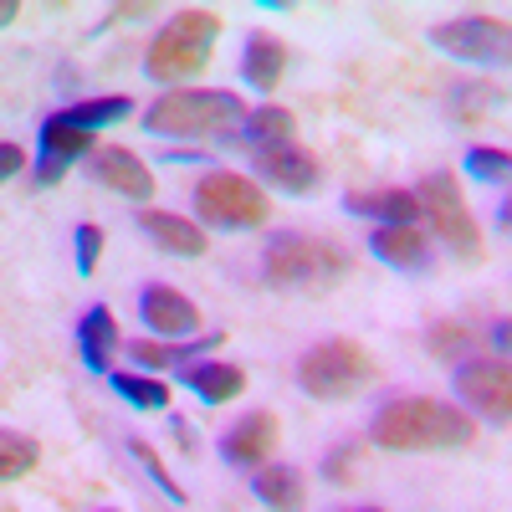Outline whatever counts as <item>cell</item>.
<instances>
[{
  "instance_id": "cell-1",
  "label": "cell",
  "mask_w": 512,
  "mask_h": 512,
  "mask_svg": "<svg viewBox=\"0 0 512 512\" xmlns=\"http://www.w3.org/2000/svg\"><path fill=\"white\" fill-rule=\"evenodd\" d=\"M379 451H456L477 441V415L436 395H390L369 415Z\"/></svg>"
},
{
  "instance_id": "cell-2",
  "label": "cell",
  "mask_w": 512,
  "mask_h": 512,
  "mask_svg": "<svg viewBox=\"0 0 512 512\" xmlns=\"http://www.w3.org/2000/svg\"><path fill=\"white\" fill-rule=\"evenodd\" d=\"M246 103L231 88H169L144 108V134L159 139H221L241 144Z\"/></svg>"
},
{
  "instance_id": "cell-3",
  "label": "cell",
  "mask_w": 512,
  "mask_h": 512,
  "mask_svg": "<svg viewBox=\"0 0 512 512\" xmlns=\"http://www.w3.org/2000/svg\"><path fill=\"white\" fill-rule=\"evenodd\" d=\"M354 256L323 241V236H303V231H272L262 246V277L282 292H328L349 277Z\"/></svg>"
},
{
  "instance_id": "cell-4",
  "label": "cell",
  "mask_w": 512,
  "mask_h": 512,
  "mask_svg": "<svg viewBox=\"0 0 512 512\" xmlns=\"http://www.w3.org/2000/svg\"><path fill=\"white\" fill-rule=\"evenodd\" d=\"M292 379H297V390H303L308 400H354L364 395L369 384L379 379V364L374 354L359 344V338H318V344H308L303 354H297L292 364Z\"/></svg>"
},
{
  "instance_id": "cell-5",
  "label": "cell",
  "mask_w": 512,
  "mask_h": 512,
  "mask_svg": "<svg viewBox=\"0 0 512 512\" xmlns=\"http://www.w3.org/2000/svg\"><path fill=\"white\" fill-rule=\"evenodd\" d=\"M216 36H221V16L205 11V6H185L175 11L149 41L144 52V72L154 82H164V88H185V77H195L210 52H216Z\"/></svg>"
},
{
  "instance_id": "cell-6",
  "label": "cell",
  "mask_w": 512,
  "mask_h": 512,
  "mask_svg": "<svg viewBox=\"0 0 512 512\" xmlns=\"http://www.w3.org/2000/svg\"><path fill=\"white\" fill-rule=\"evenodd\" d=\"M272 200L256 185V175H236V169H210L195 185V221L221 226V231H256L267 226Z\"/></svg>"
},
{
  "instance_id": "cell-7",
  "label": "cell",
  "mask_w": 512,
  "mask_h": 512,
  "mask_svg": "<svg viewBox=\"0 0 512 512\" xmlns=\"http://www.w3.org/2000/svg\"><path fill=\"white\" fill-rule=\"evenodd\" d=\"M415 195H420V210H425V221H431V231L461 256V262H482L487 246H482V231L472 221V205H466L461 180L451 175V169H431Z\"/></svg>"
},
{
  "instance_id": "cell-8",
  "label": "cell",
  "mask_w": 512,
  "mask_h": 512,
  "mask_svg": "<svg viewBox=\"0 0 512 512\" xmlns=\"http://www.w3.org/2000/svg\"><path fill=\"white\" fill-rule=\"evenodd\" d=\"M456 395L461 405L472 410L477 420H492V425H512V359H497V354H472L456 364Z\"/></svg>"
},
{
  "instance_id": "cell-9",
  "label": "cell",
  "mask_w": 512,
  "mask_h": 512,
  "mask_svg": "<svg viewBox=\"0 0 512 512\" xmlns=\"http://www.w3.org/2000/svg\"><path fill=\"white\" fill-rule=\"evenodd\" d=\"M431 47L451 52L456 62H492V67H512V21H497V16H456V21H441L431 26Z\"/></svg>"
},
{
  "instance_id": "cell-10",
  "label": "cell",
  "mask_w": 512,
  "mask_h": 512,
  "mask_svg": "<svg viewBox=\"0 0 512 512\" xmlns=\"http://www.w3.org/2000/svg\"><path fill=\"white\" fill-rule=\"evenodd\" d=\"M272 451H277V415L272 410H246L221 431V461L241 466V472L267 466Z\"/></svg>"
},
{
  "instance_id": "cell-11",
  "label": "cell",
  "mask_w": 512,
  "mask_h": 512,
  "mask_svg": "<svg viewBox=\"0 0 512 512\" xmlns=\"http://www.w3.org/2000/svg\"><path fill=\"white\" fill-rule=\"evenodd\" d=\"M139 323L159 338H195L200 328V308L190 303V297L180 287H169V282H144L139 287Z\"/></svg>"
},
{
  "instance_id": "cell-12",
  "label": "cell",
  "mask_w": 512,
  "mask_h": 512,
  "mask_svg": "<svg viewBox=\"0 0 512 512\" xmlns=\"http://www.w3.org/2000/svg\"><path fill=\"white\" fill-rule=\"evenodd\" d=\"M251 169L256 180H267L287 195H313L318 180H323V164L318 154H308L303 144H272V149H256L251 154Z\"/></svg>"
},
{
  "instance_id": "cell-13",
  "label": "cell",
  "mask_w": 512,
  "mask_h": 512,
  "mask_svg": "<svg viewBox=\"0 0 512 512\" xmlns=\"http://www.w3.org/2000/svg\"><path fill=\"white\" fill-rule=\"evenodd\" d=\"M88 175L113 190V195H128V200H149L154 195V169L134 154V149H123V144H103L88 154Z\"/></svg>"
},
{
  "instance_id": "cell-14",
  "label": "cell",
  "mask_w": 512,
  "mask_h": 512,
  "mask_svg": "<svg viewBox=\"0 0 512 512\" xmlns=\"http://www.w3.org/2000/svg\"><path fill=\"white\" fill-rule=\"evenodd\" d=\"M344 210H349V216L374 221V226H420V221H425L420 195H415V190H400V185L354 190V195H344Z\"/></svg>"
},
{
  "instance_id": "cell-15",
  "label": "cell",
  "mask_w": 512,
  "mask_h": 512,
  "mask_svg": "<svg viewBox=\"0 0 512 512\" xmlns=\"http://www.w3.org/2000/svg\"><path fill=\"white\" fill-rule=\"evenodd\" d=\"M282 72H287V41L277 31H246V41H241V77H246V88H256L267 98L282 82Z\"/></svg>"
},
{
  "instance_id": "cell-16",
  "label": "cell",
  "mask_w": 512,
  "mask_h": 512,
  "mask_svg": "<svg viewBox=\"0 0 512 512\" xmlns=\"http://www.w3.org/2000/svg\"><path fill=\"white\" fill-rule=\"evenodd\" d=\"M369 256L400 272H425L431 267V236L420 226H374L369 231Z\"/></svg>"
},
{
  "instance_id": "cell-17",
  "label": "cell",
  "mask_w": 512,
  "mask_h": 512,
  "mask_svg": "<svg viewBox=\"0 0 512 512\" xmlns=\"http://www.w3.org/2000/svg\"><path fill=\"white\" fill-rule=\"evenodd\" d=\"M77 354L82 364H88L93 374H113V354L123 349V338H118V318L108 313V303H93L88 313L77 318Z\"/></svg>"
},
{
  "instance_id": "cell-18",
  "label": "cell",
  "mask_w": 512,
  "mask_h": 512,
  "mask_svg": "<svg viewBox=\"0 0 512 512\" xmlns=\"http://www.w3.org/2000/svg\"><path fill=\"white\" fill-rule=\"evenodd\" d=\"M139 231H144L154 246L175 251V256H205V246H210V236H205L200 221L175 216V210H154V205L139 210Z\"/></svg>"
},
{
  "instance_id": "cell-19",
  "label": "cell",
  "mask_w": 512,
  "mask_h": 512,
  "mask_svg": "<svg viewBox=\"0 0 512 512\" xmlns=\"http://www.w3.org/2000/svg\"><path fill=\"white\" fill-rule=\"evenodd\" d=\"M251 497L267 502L272 512H303L308 482H303V472H297V466L267 461V466H256V472H251Z\"/></svg>"
},
{
  "instance_id": "cell-20",
  "label": "cell",
  "mask_w": 512,
  "mask_h": 512,
  "mask_svg": "<svg viewBox=\"0 0 512 512\" xmlns=\"http://www.w3.org/2000/svg\"><path fill=\"white\" fill-rule=\"evenodd\" d=\"M180 379H185V390H195V400H205V405H226L246 390V369L226 364V359H195V364L180 369Z\"/></svg>"
},
{
  "instance_id": "cell-21",
  "label": "cell",
  "mask_w": 512,
  "mask_h": 512,
  "mask_svg": "<svg viewBox=\"0 0 512 512\" xmlns=\"http://www.w3.org/2000/svg\"><path fill=\"white\" fill-rule=\"evenodd\" d=\"M241 144H251V154H256V149H272V144H297V118H292V108H282V103H256V108L246 113V123H241Z\"/></svg>"
},
{
  "instance_id": "cell-22",
  "label": "cell",
  "mask_w": 512,
  "mask_h": 512,
  "mask_svg": "<svg viewBox=\"0 0 512 512\" xmlns=\"http://www.w3.org/2000/svg\"><path fill=\"white\" fill-rule=\"evenodd\" d=\"M36 154L41 159H77V154H93V134L88 128H77L67 113H47L36 128Z\"/></svg>"
},
{
  "instance_id": "cell-23",
  "label": "cell",
  "mask_w": 512,
  "mask_h": 512,
  "mask_svg": "<svg viewBox=\"0 0 512 512\" xmlns=\"http://www.w3.org/2000/svg\"><path fill=\"white\" fill-rule=\"evenodd\" d=\"M425 354H431V359H446V364L472 359V354H477L472 323H461V318H436V323H425Z\"/></svg>"
},
{
  "instance_id": "cell-24",
  "label": "cell",
  "mask_w": 512,
  "mask_h": 512,
  "mask_svg": "<svg viewBox=\"0 0 512 512\" xmlns=\"http://www.w3.org/2000/svg\"><path fill=\"white\" fill-rule=\"evenodd\" d=\"M108 384H113V390L134 405V410H164V405H169V384L154 379V374H144V369H113Z\"/></svg>"
},
{
  "instance_id": "cell-25",
  "label": "cell",
  "mask_w": 512,
  "mask_h": 512,
  "mask_svg": "<svg viewBox=\"0 0 512 512\" xmlns=\"http://www.w3.org/2000/svg\"><path fill=\"white\" fill-rule=\"evenodd\" d=\"M77 128H88V134H98V128L108 123H123L128 113H134V98H123V93H108V98H82L72 108H62Z\"/></svg>"
},
{
  "instance_id": "cell-26",
  "label": "cell",
  "mask_w": 512,
  "mask_h": 512,
  "mask_svg": "<svg viewBox=\"0 0 512 512\" xmlns=\"http://www.w3.org/2000/svg\"><path fill=\"white\" fill-rule=\"evenodd\" d=\"M318 472H323L328 487H349V482H359V477H364V446H359V441H338V446H328L323 461H318Z\"/></svg>"
},
{
  "instance_id": "cell-27",
  "label": "cell",
  "mask_w": 512,
  "mask_h": 512,
  "mask_svg": "<svg viewBox=\"0 0 512 512\" xmlns=\"http://www.w3.org/2000/svg\"><path fill=\"white\" fill-rule=\"evenodd\" d=\"M466 175H472L477 185H512V154L472 144V149H466Z\"/></svg>"
},
{
  "instance_id": "cell-28",
  "label": "cell",
  "mask_w": 512,
  "mask_h": 512,
  "mask_svg": "<svg viewBox=\"0 0 512 512\" xmlns=\"http://www.w3.org/2000/svg\"><path fill=\"white\" fill-rule=\"evenodd\" d=\"M36 461H41V451H36V441L31 436H21V431H0V477H26V472H36Z\"/></svg>"
},
{
  "instance_id": "cell-29",
  "label": "cell",
  "mask_w": 512,
  "mask_h": 512,
  "mask_svg": "<svg viewBox=\"0 0 512 512\" xmlns=\"http://www.w3.org/2000/svg\"><path fill=\"white\" fill-rule=\"evenodd\" d=\"M128 451H134V456L144 461V472H149V482H154V487H159V492H164L169 502H185V487H180L175 477L164 472V461H159V451H154V446H149L144 436H128Z\"/></svg>"
},
{
  "instance_id": "cell-30",
  "label": "cell",
  "mask_w": 512,
  "mask_h": 512,
  "mask_svg": "<svg viewBox=\"0 0 512 512\" xmlns=\"http://www.w3.org/2000/svg\"><path fill=\"white\" fill-rule=\"evenodd\" d=\"M72 251H77V272L93 277V272H98V251H103V226L77 221V226H72Z\"/></svg>"
},
{
  "instance_id": "cell-31",
  "label": "cell",
  "mask_w": 512,
  "mask_h": 512,
  "mask_svg": "<svg viewBox=\"0 0 512 512\" xmlns=\"http://www.w3.org/2000/svg\"><path fill=\"white\" fill-rule=\"evenodd\" d=\"M487 349L497 359H512V318H492L487 323Z\"/></svg>"
},
{
  "instance_id": "cell-32",
  "label": "cell",
  "mask_w": 512,
  "mask_h": 512,
  "mask_svg": "<svg viewBox=\"0 0 512 512\" xmlns=\"http://www.w3.org/2000/svg\"><path fill=\"white\" fill-rule=\"evenodd\" d=\"M67 169H72L67 159H41V154H36V169H31V180H36V185H57V180L67 175Z\"/></svg>"
},
{
  "instance_id": "cell-33",
  "label": "cell",
  "mask_w": 512,
  "mask_h": 512,
  "mask_svg": "<svg viewBox=\"0 0 512 512\" xmlns=\"http://www.w3.org/2000/svg\"><path fill=\"white\" fill-rule=\"evenodd\" d=\"M21 169H26V154H21V144L0 139V175H6V180H16Z\"/></svg>"
},
{
  "instance_id": "cell-34",
  "label": "cell",
  "mask_w": 512,
  "mask_h": 512,
  "mask_svg": "<svg viewBox=\"0 0 512 512\" xmlns=\"http://www.w3.org/2000/svg\"><path fill=\"white\" fill-rule=\"evenodd\" d=\"M497 226H502V231H507V241H512V190L497 200Z\"/></svg>"
},
{
  "instance_id": "cell-35",
  "label": "cell",
  "mask_w": 512,
  "mask_h": 512,
  "mask_svg": "<svg viewBox=\"0 0 512 512\" xmlns=\"http://www.w3.org/2000/svg\"><path fill=\"white\" fill-rule=\"evenodd\" d=\"M354 512H384V507H354Z\"/></svg>"
},
{
  "instance_id": "cell-36",
  "label": "cell",
  "mask_w": 512,
  "mask_h": 512,
  "mask_svg": "<svg viewBox=\"0 0 512 512\" xmlns=\"http://www.w3.org/2000/svg\"><path fill=\"white\" fill-rule=\"evenodd\" d=\"M103 512H118V507H103Z\"/></svg>"
}]
</instances>
